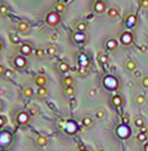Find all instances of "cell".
Masks as SVG:
<instances>
[{
	"label": "cell",
	"mask_w": 148,
	"mask_h": 151,
	"mask_svg": "<svg viewBox=\"0 0 148 151\" xmlns=\"http://www.w3.org/2000/svg\"><path fill=\"white\" fill-rule=\"evenodd\" d=\"M29 119H30V116H29V113H26V112H19L18 115H17V122L18 124H21V125H25V124H27L29 122Z\"/></svg>",
	"instance_id": "4"
},
{
	"label": "cell",
	"mask_w": 148,
	"mask_h": 151,
	"mask_svg": "<svg viewBox=\"0 0 148 151\" xmlns=\"http://www.w3.org/2000/svg\"><path fill=\"white\" fill-rule=\"evenodd\" d=\"M138 141L139 142H145V139H147V134L145 133H140V134H138Z\"/></svg>",
	"instance_id": "28"
},
{
	"label": "cell",
	"mask_w": 148,
	"mask_h": 151,
	"mask_svg": "<svg viewBox=\"0 0 148 151\" xmlns=\"http://www.w3.org/2000/svg\"><path fill=\"white\" fill-rule=\"evenodd\" d=\"M99 60H100L101 63H107V61H108V57L105 56V55H101V56L99 57Z\"/></svg>",
	"instance_id": "37"
},
{
	"label": "cell",
	"mask_w": 148,
	"mask_h": 151,
	"mask_svg": "<svg viewBox=\"0 0 148 151\" xmlns=\"http://www.w3.org/2000/svg\"><path fill=\"white\" fill-rule=\"evenodd\" d=\"M4 73H5V68L3 65H0V76H3Z\"/></svg>",
	"instance_id": "40"
},
{
	"label": "cell",
	"mask_w": 148,
	"mask_h": 151,
	"mask_svg": "<svg viewBox=\"0 0 148 151\" xmlns=\"http://www.w3.org/2000/svg\"><path fill=\"white\" fill-rule=\"evenodd\" d=\"M142 7L143 8H145V9H148V0H142Z\"/></svg>",
	"instance_id": "38"
},
{
	"label": "cell",
	"mask_w": 148,
	"mask_h": 151,
	"mask_svg": "<svg viewBox=\"0 0 148 151\" xmlns=\"http://www.w3.org/2000/svg\"><path fill=\"white\" fill-rule=\"evenodd\" d=\"M144 151H148V143L144 145Z\"/></svg>",
	"instance_id": "47"
},
{
	"label": "cell",
	"mask_w": 148,
	"mask_h": 151,
	"mask_svg": "<svg viewBox=\"0 0 148 151\" xmlns=\"http://www.w3.org/2000/svg\"><path fill=\"white\" fill-rule=\"evenodd\" d=\"M38 95L40 98H44L47 95V89L44 87V86H42V87H38Z\"/></svg>",
	"instance_id": "20"
},
{
	"label": "cell",
	"mask_w": 148,
	"mask_h": 151,
	"mask_svg": "<svg viewBox=\"0 0 148 151\" xmlns=\"http://www.w3.org/2000/svg\"><path fill=\"white\" fill-rule=\"evenodd\" d=\"M19 51H21V54H22V55H30V54L33 52V48H31L30 45H27V43H24V45H21Z\"/></svg>",
	"instance_id": "6"
},
{
	"label": "cell",
	"mask_w": 148,
	"mask_h": 151,
	"mask_svg": "<svg viewBox=\"0 0 148 151\" xmlns=\"http://www.w3.org/2000/svg\"><path fill=\"white\" fill-rule=\"evenodd\" d=\"M74 93H75V90H74L73 86H68V87L65 89V94H66L68 96H73V95H74Z\"/></svg>",
	"instance_id": "22"
},
{
	"label": "cell",
	"mask_w": 148,
	"mask_h": 151,
	"mask_svg": "<svg viewBox=\"0 0 148 151\" xmlns=\"http://www.w3.org/2000/svg\"><path fill=\"white\" fill-rule=\"evenodd\" d=\"M108 16L111 18H117L118 17V11L116 8H111V9H108Z\"/></svg>",
	"instance_id": "18"
},
{
	"label": "cell",
	"mask_w": 148,
	"mask_h": 151,
	"mask_svg": "<svg viewBox=\"0 0 148 151\" xmlns=\"http://www.w3.org/2000/svg\"><path fill=\"white\" fill-rule=\"evenodd\" d=\"M117 47H118V45H117V40L116 39H109L107 42V48L109 51H114V50H117Z\"/></svg>",
	"instance_id": "8"
},
{
	"label": "cell",
	"mask_w": 148,
	"mask_h": 151,
	"mask_svg": "<svg viewBox=\"0 0 148 151\" xmlns=\"http://www.w3.org/2000/svg\"><path fill=\"white\" fill-rule=\"evenodd\" d=\"M99 151H105V150H103V148H100V150H99Z\"/></svg>",
	"instance_id": "51"
},
{
	"label": "cell",
	"mask_w": 148,
	"mask_h": 151,
	"mask_svg": "<svg viewBox=\"0 0 148 151\" xmlns=\"http://www.w3.org/2000/svg\"><path fill=\"white\" fill-rule=\"evenodd\" d=\"M52 39L56 40V39H57V34H53V35H52Z\"/></svg>",
	"instance_id": "45"
},
{
	"label": "cell",
	"mask_w": 148,
	"mask_h": 151,
	"mask_svg": "<svg viewBox=\"0 0 148 151\" xmlns=\"http://www.w3.org/2000/svg\"><path fill=\"white\" fill-rule=\"evenodd\" d=\"M104 116H105L104 111H97V112H96V117H97V119H103Z\"/></svg>",
	"instance_id": "34"
},
{
	"label": "cell",
	"mask_w": 148,
	"mask_h": 151,
	"mask_svg": "<svg viewBox=\"0 0 148 151\" xmlns=\"http://www.w3.org/2000/svg\"><path fill=\"white\" fill-rule=\"evenodd\" d=\"M55 11L57 13H62V12H65V4L64 3H57L55 5Z\"/></svg>",
	"instance_id": "17"
},
{
	"label": "cell",
	"mask_w": 148,
	"mask_h": 151,
	"mask_svg": "<svg viewBox=\"0 0 148 151\" xmlns=\"http://www.w3.org/2000/svg\"><path fill=\"white\" fill-rule=\"evenodd\" d=\"M34 95V90L31 87H29V86H26V87H24V96L26 98H31Z\"/></svg>",
	"instance_id": "15"
},
{
	"label": "cell",
	"mask_w": 148,
	"mask_h": 151,
	"mask_svg": "<svg viewBox=\"0 0 148 151\" xmlns=\"http://www.w3.org/2000/svg\"><path fill=\"white\" fill-rule=\"evenodd\" d=\"M134 76L135 77H140L142 76V72L140 70H134Z\"/></svg>",
	"instance_id": "41"
},
{
	"label": "cell",
	"mask_w": 148,
	"mask_h": 151,
	"mask_svg": "<svg viewBox=\"0 0 148 151\" xmlns=\"http://www.w3.org/2000/svg\"><path fill=\"white\" fill-rule=\"evenodd\" d=\"M11 40H12L13 43H18V42H19V37H18L17 34H11Z\"/></svg>",
	"instance_id": "29"
},
{
	"label": "cell",
	"mask_w": 148,
	"mask_h": 151,
	"mask_svg": "<svg viewBox=\"0 0 148 151\" xmlns=\"http://www.w3.org/2000/svg\"><path fill=\"white\" fill-rule=\"evenodd\" d=\"M74 39H75L77 42H84L86 37H84V34H83V33H78V34L74 37Z\"/></svg>",
	"instance_id": "24"
},
{
	"label": "cell",
	"mask_w": 148,
	"mask_h": 151,
	"mask_svg": "<svg viewBox=\"0 0 148 151\" xmlns=\"http://www.w3.org/2000/svg\"><path fill=\"white\" fill-rule=\"evenodd\" d=\"M56 52H57V48H56L55 46L50 45V46H48V48H47V55H50V56H55V55H56Z\"/></svg>",
	"instance_id": "19"
},
{
	"label": "cell",
	"mask_w": 148,
	"mask_h": 151,
	"mask_svg": "<svg viewBox=\"0 0 148 151\" xmlns=\"http://www.w3.org/2000/svg\"><path fill=\"white\" fill-rule=\"evenodd\" d=\"M82 122H83L84 126H91V125H92V119L88 117V116H86V117H83Z\"/></svg>",
	"instance_id": "21"
},
{
	"label": "cell",
	"mask_w": 148,
	"mask_h": 151,
	"mask_svg": "<svg viewBox=\"0 0 148 151\" xmlns=\"http://www.w3.org/2000/svg\"><path fill=\"white\" fill-rule=\"evenodd\" d=\"M112 103H113V105L120 107V105H122V98H121L120 95H114V96L112 98Z\"/></svg>",
	"instance_id": "14"
},
{
	"label": "cell",
	"mask_w": 148,
	"mask_h": 151,
	"mask_svg": "<svg viewBox=\"0 0 148 151\" xmlns=\"http://www.w3.org/2000/svg\"><path fill=\"white\" fill-rule=\"evenodd\" d=\"M126 69H127V70H131V72L136 70V64H135V61L129 60L127 63H126Z\"/></svg>",
	"instance_id": "12"
},
{
	"label": "cell",
	"mask_w": 148,
	"mask_h": 151,
	"mask_svg": "<svg viewBox=\"0 0 148 151\" xmlns=\"http://www.w3.org/2000/svg\"><path fill=\"white\" fill-rule=\"evenodd\" d=\"M140 50H142V51H147V47H145V46H142Z\"/></svg>",
	"instance_id": "46"
},
{
	"label": "cell",
	"mask_w": 148,
	"mask_h": 151,
	"mask_svg": "<svg viewBox=\"0 0 148 151\" xmlns=\"http://www.w3.org/2000/svg\"><path fill=\"white\" fill-rule=\"evenodd\" d=\"M36 143H38L39 146H46V145L48 143V138L44 137V136H39V137L36 138Z\"/></svg>",
	"instance_id": "11"
},
{
	"label": "cell",
	"mask_w": 148,
	"mask_h": 151,
	"mask_svg": "<svg viewBox=\"0 0 148 151\" xmlns=\"http://www.w3.org/2000/svg\"><path fill=\"white\" fill-rule=\"evenodd\" d=\"M2 48H3V45H2V42H0V51H2Z\"/></svg>",
	"instance_id": "49"
},
{
	"label": "cell",
	"mask_w": 148,
	"mask_h": 151,
	"mask_svg": "<svg viewBox=\"0 0 148 151\" xmlns=\"http://www.w3.org/2000/svg\"><path fill=\"white\" fill-rule=\"evenodd\" d=\"M79 73L84 76V74H86V69H84V68H81V69H79Z\"/></svg>",
	"instance_id": "44"
},
{
	"label": "cell",
	"mask_w": 148,
	"mask_h": 151,
	"mask_svg": "<svg viewBox=\"0 0 148 151\" xmlns=\"http://www.w3.org/2000/svg\"><path fill=\"white\" fill-rule=\"evenodd\" d=\"M4 124H5V119L3 116H0V126H4Z\"/></svg>",
	"instance_id": "39"
},
{
	"label": "cell",
	"mask_w": 148,
	"mask_h": 151,
	"mask_svg": "<svg viewBox=\"0 0 148 151\" xmlns=\"http://www.w3.org/2000/svg\"><path fill=\"white\" fill-rule=\"evenodd\" d=\"M14 65L17 67V68H25L26 67V59L24 57V56H17L16 59H14Z\"/></svg>",
	"instance_id": "5"
},
{
	"label": "cell",
	"mask_w": 148,
	"mask_h": 151,
	"mask_svg": "<svg viewBox=\"0 0 148 151\" xmlns=\"http://www.w3.org/2000/svg\"><path fill=\"white\" fill-rule=\"evenodd\" d=\"M30 113H31L33 116L38 115V108H36L35 105H31V107H30Z\"/></svg>",
	"instance_id": "31"
},
{
	"label": "cell",
	"mask_w": 148,
	"mask_h": 151,
	"mask_svg": "<svg viewBox=\"0 0 148 151\" xmlns=\"http://www.w3.org/2000/svg\"><path fill=\"white\" fill-rule=\"evenodd\" d=\"M29 30H30V26H29L27 22H19V24H18V31H21V33H27Z\"/></svg>",
	"instance_id": "10"
},
{
	"label": "cell",
	"mask_w": 148,
	"mask_h": 151,
	"mask_svg": "<svg viewBox=\"0 0 148 151\" xmlns=\"http://www.w3.org/2000/svg\"><path fill=\"white\" fill-rule=\"evenodd\" d=\"M5 89H2V87H0V96H3V95H5Z\"/></svg>",
	"instance_id": "42"
},
{
	"label": "cell",
	"mask_w": 148,
	"mask_h": 151,
	"mask_svg": "<svg viewBox=\"0 0 148 151\" xmlns=\"http://www.w3.org/2000/svg\"><path fill=\"white\" fill-rule=\"evenodd\" d=\"M135 125L139 126V128L144 126V120H143L142 117H136V119H135Z\"/></svg>",
	"instance_id": "27"
},
{
	"label": "cell",
	"mask_w": 148,
	"mask_h": 151,
	"mask_svg": "<svg viewBox=\"0 0 148 151\" xmlns=\"http://www.w3.org/2000/svg\"><path fill=\"white\" fill-rule=\"evenodd\" d=\"M122 121H123V124H129V122H130V117H129V115H125V116H123V119H122Z\"/></svg>",
	"instance_id": "36"
},
{
	"label": "cell",
	"mask_w": 148,
	"mask_h": 151,
	"mask_svg": "<svg viewBox=\"0 0 148 151\" xmlns=\"http://www.w3.org/2000/svg\"><path fill=\"white\" fill-rule=\"evenodd\" d=\"M142 85L144 86V87H145V89H148V77L143 78V81H142Z\"/></svg>",
	"instance_id": "35"
},
{
	"label": "cell",
	"mask_w": 148,
	"mask_h": 151,
	"mask_svg": "<svg viewBox=\"0 0 148 151\" xmlns=\"http://www.w3.org/2000/svg\"><path fill=\"white\" fill-rule=\"evenodd\" d=\"M35 83L38 85V87L46 86V83H47V78H46L43 74H39V76H36V78H35Z\"/></svg>",
	"instance_id": "7"
},
{
	"label": "cell",
	"mask_w": 148,
	"mask_h": 151,
	"mask_svg": "<svg viewBox=\"0 0 148 151\" xmlns=\"http://www.w3.org/2000/svg\"><path fill=\"white\" fill-rule=\"evenodd\" d=\"M83 151H91V150H88V148H86V150H83Z\"/></svg>",
	"instance_id": "50"
},
{
	"label": "cell",
	"mask_w": 148,
	"mask_h": 151,
	"mask_svg": "<svg viewBox=\"0 0 148 151\" xmlns=\"http://www.w3.org/2000/svg\"><path fill=\"white\" fill-rule=\"evenodd\" d=\"M72 105H73V107L75 105V100H74V99H72Z\"/></svg>",
	"instance_id": "48"
},
{
	"label": "cell",
	"mask_w": 148,
	"mask_h": 151,
	"mask_svg": "<svg viewBox=\"0 0 148 151\" xmlns=\"http://www.w3.org/2000/svg\"><path fill=\"white\" fill-rule=\"evenodd\" d=\"M94 11H95V13L101 14V13H104L105 11H107V4H105L103 0H97V2L95 3V5H94Z\"/></svg>",
	"instance_id": "2"
},
{
	"label": "cell",
	"mask_w": 148,
	"mask_h": 151,
	"mask_svg": "<svg viewBox=\"0 0 148 151\" xmlns=\"http://www.w3.org/2000/svg\"><path fill=\"white\" fill-rule=\"evenodd\" d=\"M140 133H145V134H147V128L142 126V128H140Z\"/></svg>",
	"instance_id": "43"
},
{
	"label": "cell",
	"mask_w": 148,
	"mask_h": 151,
	"mask_svg": "<svg viewBox=\"0 0 148 151\" xmlns=\"http://www.w3.org/2000/svg\"><path fill=\"white\" fill-rule=\"evenodd\" d=\"M62 82H64V85L66 86V87H68V86H73V83H74V78H73L72 76H66Z\"/></svg>",
	"instance_id": "16"
},
{
	"label": "cell",
	"mask_w": 148,
	"mask_h": 151,
	"mask_svg": "<svg viewBox=\"0 0 148 151\" xmlns=\"http://www.w3.org/2000/svg\"><path fill=\"white\" fill-rule=\"evenodd\" d=\"M46 21H47V24H48L50 26H56V25L60 24V14H58L56 11H55V12H50V13L47 14Z\"/></svg>",
	"instance_id": "1"
},
{
	"label": "cell",
	"mask_w": 148,
	"mask_h": 151,
	"mask_svg": "<svg viewBox=\"0 0 148 151\" xmlns=\"http://www.w3.org/2000/svg\"><path fill=\"white\" fill-rule=\"evenodd\" d=\"M88 96L95 98V96H96V89H90V90H88Z\"/></svg>",
	"instance_id": "32"
},
{
	"label": "cell",
	"mask_w": 148,
	"mask_h": 151,
	"mask_svg": "<svg viewBox=\"0 0 148 151\" xmlns=\"http://www.w3.org/2000/svg\"><path fill=\"white\" fill-rule=\"evenodd\" d=\"M86 29H87V25L84 24V22H79V24L77 25V30H78L79 33H83Z\"/></svg>",
	"instance_id": "23"
},
{
	"label": "cell",
	"mask_w": 148,
	"mask_h": 151,
	"mask_svg": "<svg viewBox=\"0 0 148 151\" xmlns=\"http://www.w3.org/2000/svg\"><path fill=\"white\" fill-rule=\"evenodd\" d=\"M34 54H35V56H36L38 59H43V57H44V51H43V50H42V48L36 50V51H35Z\"/></svg>",
	"instance_id": "26"
},
{
	"label": "cell",
	"mask_w": 148,
	"mask_h": 151,
	"mask_svg": "<svg viewBox=\"0 0 148 151\" xmlns=\"http://www.w3.org/2000/svg\"><path fill=\"white\" fill-rule=\"evenodd\" d=\"M135 24H136V17H135L134 14H130L127 18H126V25H127L129 28L135 26Z\"/></svg>",
	"instance_id": "9"
},
{
	"label": "cell",
	"mask_w": 148,
	"mask_h": 151,
	"mask_svg": "<svg viewBox=\"0 0 148 151\" xmlns=\"http://www.w3.org/2000/svg\"><path fill=\"white\" fill-rule=\"evenodd\" d=\"M69 69H70L69 64H66V63H60V64H58V70H60V72H62V73H66Z\"/></svg>",
	"instance_id": "13"
},
{
	"label": "cell",
	"mask_w": 148,
	"mask_h": 151,
	"mask_svg": "<svg viewBox=\"0 0 148 151\" xmlns=\"http://www.w3.org/2000/svg\"><path fill=\"white\" fill-rule=\"evenodd\" d=\"M4 76H5V77H8V78H12V77L14 76V73H13V70H11V69H5Z\"/></svg>",
	"instance_id": "30"
},
{
	"label": "cell",
	"mask_w": 148,
	"mask_h": 151,
	"mask_svg": "<svg viewBox=\"0 0 148 151\" xmlns=\"http://www.w3.org/2000/svg\"><path fill=\"white\" fill-rule=\"evenodd\" d=\"M68 2H73V0H68Z\"/></svg>",
	"instance_id": "52"
},
{
	"label": "cell",
	"mask_w": 148,
	"mask_h": 151,
	"mask_svg": "<svg viewBox=\"0 0 148 151\" xmlns=\"http://www.w3.org/2000/svg\"><path fill=\"white\" fill-rule=\"evenodd\" d=\"M121 42H122V45H125V46L131 45V42H133V34L129 33V31L122 33L121 34Z\"/></svg>",
	"instance_id": "3"
},
{
	"label": "cell",
	"mask_w": 148,
	"mask_h": 151,
	"mask_svg": "<svg viewBox=\"0 0 148 151\" xmlns=\"http://www.w3.org/2000/svg\"><path fill=\"white\" fill-rule=\"evenodd\" d=\"M8 12V8L5 5H0V14H5Z\"/></svg>",
	"instance_id": "33"
},
{
	"label": "cell",
	"mask_w": 148,
	"mask_h": 151,
	"mask_svg": "<svg viewBox=\"0 0 148 151\" xmlns=\"http://www.w3.org/2000/svg\"><path fill=\"white\" fill-rule=\"evenodd\" d=\"M136 103H138L139 105H143V104L145 103V96H144V95H138V96H136Z\"/></svg>",
	"instance_id": "25"
}]
</instances>
